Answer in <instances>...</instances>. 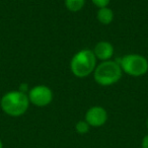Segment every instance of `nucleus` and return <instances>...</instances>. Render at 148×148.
Here are the masks:
<instances>
[{"label": "nucleus", "instance_id": "obj_11", "mask_svg": "<svg viewBox=\"0 0 148 148\" xmlns=\"http://www.w3.org/2000/svg\"><path fill=\"white\" fill-rule=\"evenodd\" d=\"M91 1H92L93 4H95V6H97V7H99V8H101V7L108 6L111 0H91Z\"/></svg>", "mask_w": 148, "mask_h": 148}, {"label": "nucleus", "instance_id": "obj_5", "mask_svg": "<svg viewBox=\"0 0 148 148\" xmlns=\"http://www.w3.org/2000/svg\"><path fill=\"white\" fill-rule=\"evenodd\" d=\"M29 103L36 107H47L53 101V92L51 88L46 85H37L33 87L29 92Z\"/></svg>", "mask_w": 148, "mask_h": 148}, {"label": "nucleus", "instance_id": "obj_13", "mask_svg": "<svg viewBox=\"0 0 148 148\" xmlns=\"http://www.w3.org/2000/svg\"><path fill=\"white\" fill-rule=\"evenodd\" d=\"M0 148H3V144H2V141L0 140Z\"/></svg>", "mask_w": 148, "mask_h": 148}, {"label": "nucleus", "instance_id": "obj_3", "mask_svg": "<svg viewBox=\"0 0 148 148\" xmlns=\"http://www.w3.org/2000/svg\"><path fill=\"white\" fill-rule=\"evenodd\" d=\"M123 70L118 62L116 61H103L95 67L93 71V78L95 82L103 86L115 84L121 79Z\"/></svg>", "mask_w": 148, "mask_h": 148}, {"label": "nucleus", "instance_id": "obj_2", "mask_svg": "<svg viewBox=\"0 0 148 148\" xmlns=\"http://www.w3.org/2000/svg\"><path fill=\"white\" fill-rule=\"evenodd\" d=\"M97 60L93 51L88 49L81 50L72 57L70 62L71 72L79 78L88 76L93 73L97 67Z\"/></svg>", "mask_w": 148, "mask_h": 148}, {"label": "nucleus", "instance_id": "obj_10", "mask_svg": "<svg viewBox=\"0 0 148 148\" xmlns=\"http://www.w3.org/2000/svg\"><path fill=\"white\" fill-rule=\"evenodd\" d=\"M89 127L90 126L88 125L86 121H78L75 125V130L78 134L83 135V134H86L89 131Z\"/></svg>", "mask_w": 148, "mask_h": 148}, {"label": "nucleus", "instance_id": "obj_1", "mask_svg": "<svg viewBox=\"0 0 148 148\" xmlns=\"http://www.w3.org/2000/svg\"><path fill=\"white\" fill-rule=\"evenodd\" d=\"M0 106L6 115L11 117H21L29 109V99L27 93L13 90L6 92L1 97Z\"/></svg>", "mask_w": 148, "mask_h": 148}, {"label": "nucleus", "instance_id": "obj_7", "mask_svg": "<svg viewBox=\"0 0 148 148\" xmlns=\"http://www.w3.org/2000/svg\"><path fill=\"white\" fill-rule=\"evenodd\" d=\"M93 54L97 57V59H99L101 61H108L113 57L114 47L109 42L101 41L95 45L93 49Z\"/></svg>", "mask_w": 148, "mask_h": 148}, {"label": "nucleus", "instance_id": "obj_4", "mask_svg": "<svg viewBox=\"0 0 148 148\" xmlns=\"http://www.w3.org/2000/svg\"><path fill=\"white\" fill-rule=\"evenodd\" d=\"M123 72L134 77L145 75L148 72V60L139 54H128L120 60Z\"/></svg>", "mask_w": 148, "mask_h": 148}, {"label": "nucleus", "instance_id": "obj_12", "mask_svg": "<svg viewBox=\"0 0 148 148\" xmlns=\"http://www.w3.org/2000/svg\"><path fill=\"white\" fill-rule=\"evenodd\" d=\"M142 148H148V135H146L142 140Z\"/></svg>", "mask_w": 148, "mask_h": 148}, {"label": "nucleus", "instance_id": "obj_8", "mask_svg": "<svg viewBox=\"0 0 148 148\" xmlns=\"http://www.w3.org/2000/svg\"><path fill=\"white\" fill-rule=\"evenodd\" d=\"M97 18L101 25H108L112 23V21H114V11L108 6L101 7L97 10Z\"/></svg>", "mask_w": 148, "mask_h": 148}, {"label": "nucleus", "instance_id": "obj_14", "mask_svg": "<svg viewBox=\"0 0 148 148\" xmlns=\"http://www.w3.org/2000/svg\"><path fill=\"white\" fill-rule=\"evenodd\" d=\"M147 128H148V120H147Z\"/></svg>", "mask_w": 148, "mask_h": 148}, {"label": "nucleus", "instance_id": "obj_9", "mask_svg": "<svg viewBox=\"0 0 148 148\" xmlns=\"http://www.w3.org/2000/svg\"><path fill=\"white\" fill-rule=\"evenodd\" d=\"M85 0H65V6L72 12H77L83 8Z\"/></svg>", "mask_w": 148, "mask_h": 148}, {"label": "nucleus", "instance_id": "obj_6", "mask_svg": "<svg viewBox=\"0 0 148 148\" xmlns=\"http://www.w3.org/2000/svg\"><path fill=\"white\" fill-rule=\"evenodd\" d=\"M85 121L90 127H101L108 121V113L103 107L95 106L87 110Z\"/></svg>", "mask_w": 148, "mask_h": 148}]
</instances>
